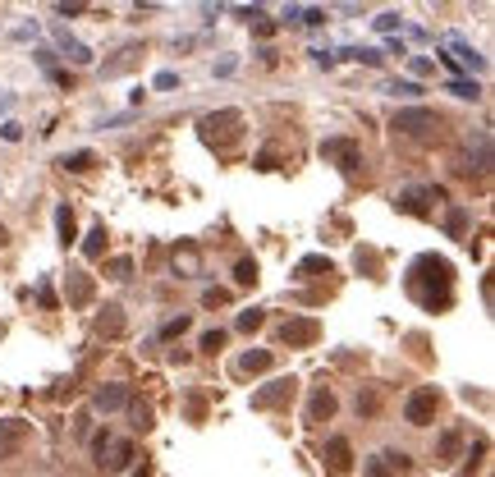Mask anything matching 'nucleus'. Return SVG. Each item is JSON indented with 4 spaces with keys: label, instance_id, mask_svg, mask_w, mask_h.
<instances>
[{
    "label": "nucleus",
    "instance_id": "aec40b11",
    "mask_svg": "<svg viewBox=\"0 0 495 477\" xmlns=\"http://www.w3.org/2000/svg\"><path fill=\"white\" fill-rule=\"evenodd\" d=\"M69 303L74 308L92 303V276H87V271H69Z\"/></svg>",
    "mask_w": 495,
    "mask_h": 477
},
{
    "label": "nucleus",
    "instance_id": "f3484780",
    "mask_svg": "<svg viewBox=\"0 0 495 477\" xmlns=\"http://www.w3.org/2000/svg\"><path fill=\"white\" fill-rule=\"evenodd\" d=\"M142 60V46L138 42H129V46H120V51H115V60H106V79H120V74H129L133 69V64H138Z\"/></svg>",
    "mask_w": 495,
    "mask_h": 477
},
{
    "label": "nucleus",
    "instance_id": "f257e3e1",
    "mask_svg": "<svg viewBox=\"0 0 495 477\" xmlns=\"http://www.w3.org/2000/svg\"><path fill=\"white\" fill-rule=\"evenodd\" d=\"M404 285H409V294L422 308H431V313L436 308H450V298H454V266L445 257H436V252H422V257L409 266Z\"/></svg>",
    "mask_w": 495,
    "mask_h": 477
},
{
    "label": "nucleus",
    "instance_id": "f8f14e48",
    "mask_svg": "<svg viewBox=\"0 0 495 477\" xmlns=\"http://www.w3.org/2000/svg\"><path fill=\"white\" fill-rule=\"evenodd\" d=\"M322 464H326L330 477H344L348 468H353V445H348L344 436H330L326 450H322Z\"/></svg>",
    "mask_w": 495,
    "mask_h": 477
},
{
    "label": "nucleus",
    "instance_id": "dca6fc26",
    "mask_svg": "<svg viewBox=\"0 0 495 477\" xmlns=\"http://www.w3.org/2000/svg\"><path fill=\"white\" fill-rule=\"evenodd\" d=\"M174 271H179L183 280H193V276H202V248L198 243H179V248H174Z\"/></svg>",
    "mask_w": 495,
    "mask_h": 477
},
{
    "label": "nucleus",
    "instance_id": "2eb2a0df",
    "mask_svg": "<svg viewBox=\"0 0 495 477\" xmlns=\"http://www.w3.org/2000/svg\"><path fill=\"white\" fill-rule=\"evenodd\" d=\"M335 408H339L335 391H330V386H317L312 399H307V422H330V417H335Z\"/></svg>",
    "mask_w": 495,
    "mask_h": 477
},
{
    "label": "nucleus",
    "instance_id": "423d86ee",
    "mask_svg": "<svg viewBox=\"0 0 495 477\" xmlns=\"http://www.w3.org/2000/svg\"><path fill=\"white\" fill-rule=\"evenodd\" d=\"M294 395H298L294 376H275V381H266L261 391H252V408H289Z\"/></svg>",
    "mask_w": 495,
    "mask_h": 477
},
{
    "label": "nucleus",
    "instance_id": "9b49d317",
    "mask_svg": "<svg viewBox=\"0 0 495 477\" xmlns=\"http://www.w3.org/2000/svg\"><path fill=\"white\" fill-rule=\"evenodd\" d=\"M445 46H450V55H440V60L450 64V69H472V74L487 69V55H477L468 42H463V37H454V33H450V37H445Z\"/></svg>",
    "mask_w": 495,
    "mask_h": 477
},
{
    "label": "nucleus",
    "instance_id": "a18cd8bd",
    "mask_svg": "<svg viewBox=\"0 0 495 477\" xmlns=\"http://www.w3.org/2000/svg\"><path fill=\"white\" fill-rule=\"evenodd\" d=\"M275 161H280V152H275V147H266V152L257 157V170H275Z\"/></svg>",
    "mask_w": 495,
    "mask_h": 477
},
{
    "label": "nucleus",
    "instance_id": "3c124183",
    "mask_svg": "<svg viewBox=\"0 0 495 477\" xmlns=\"http://www.w3.org/2000/svg\"><path fill=\"white\" fill-rule=\"evenodd\" d=\"M5 243H9V235H5V225H0V248H5Z\"/></svg>",
    "mask_w": 495,
    "mask_h": 477
},
{
    "label": "nucleus",
    "instance_id": "e433bc0d",
    "mask_svg": "<svg viewBox=\"0 0 495 477\" xmlns=\"http://www.w3.org/2000/svg\"><path fill=\"white\" fill-rule=\"evenodd\" d=\"M390 92H394V96H404V101H413V96H422V87H417V83H409V79H404V83L394 79V83H390Z\"/></svg>",
    "mask_w": 495,
    "mask_h": 477
},
{
    "label": "nucleus",
    "instance_id": "de8ad7c7",
    "mask_svg": "<svg viewBox=\"0 0 495 477\" xmlns=\"http://www.w3.org/2000/svg\"><path fill=\"white\" fill-rule=\"evenodd\" d=\"M312 55H317V64H326V69H330V64H335V60H339V55H335V51H312Z\"/></svg>",
    "mask_w": 495,
    "mask_h": 477
},
{
    "label": "nucleus",
    "instance_id": "ddd939ff",
    "mask_svg": "<svg viewBox=\"0 0 495 477\" xmlns=\"http://www.w3.org/2000/svg\"><path fill=\"white\" fill-rule=\"evenodd\" d=\"M426 202H445V189H404L399 198H394V207L409 211V216H431Z\"/></svg>",
    "mask_w": 495,
    "mask_h": 477
},
{
    "label": "nucleus",
    "instance_id": "393cba45",
    "mask_svg": "<svg viewBox=\"0 0 495 477\" xmlns=\"http://www.w3.org/2000/svg\"><path fill=\"white\" fill-rule=\"evenodd\" d=\"M106 252V225H96V230H87V239H83V257H101Z\"/></svg>",
    "mask_w": 495,
    "mask_h": 477
},
{
    "label": "nucleus",
    "instance_id": "c03bdc74",
    "mask_svg": "<svg viewBox=\"0 0 495 477\" xmlns=\"http://www.w3.org/2000/svg\"><path fill=\"white\" fill-rule=\"evenodd\" d=\"M409 69H413V74H431L436 60H426V55H409Z\"/></svg>",
    "mask_w": 495,
    "mask_h": 477
},
{
    "label": "nucleus",
    "instance_id": "58836bf2",
    "mask_svg": "<svg viewBox=\"0 0 495 477\" xmlns=\"http://www.w3.org/2000/svg\"><path fill=\"white\" fill-rule=\"evenodd\" d=\"M37 303H42V308H55V289H51V280H37Z\"/></svg>",
    "mask_w": 495,
    "mask_h": 477
},
{
    "label": "nucleus",
    "instance_id": "20e7f679",
    "mask_svg": "<svg viewBox=\"0 0 495 477\" xmlns=\"http://www.w3.org/2000/svg\"><path fill=\"white\" fill-rule=\"evenodd\" d=\"M436 413H440V391H436V386H417V391L404 399V422H413V427H431Z\"/></svg>",
    "mask_w": 495,
    "mask_h": 477
},
{
    "label": "nucleus",
    "instance_id": "4be33fe9",
    "mask_svg": "<svg viewBox=\"0 0 495 477\" xmlns=\"http://www.w3.org/2000/svg\"><path fill=\"white\" fill-rule=\"evenodd\" d=\"M459 445H463L459 427H450V432H440V441H436V459H440V464H454V454H459Z\"/></svg>",
    "mask_w": 495,
    "mask_h": 477
},
{
    "label": "nucleus",
    "instance_id": "6e6552de",
    "mask_svg": "<svg viewBox=\"0 0 495 477\" xmlns=\"http://www.w3.org/2000/svg\"><path fill=\"white\" fill-rule=\"evenodd\" d=\"M317 339H322V321L317 317H289L280 326V344H289V349H307Z\"/></svg>",
    "mask_w": 495,
    "mask_h": 477
},
{
    "label": "nucleus",
    "instance_id": "2f4dec72",
    "mask_svg": "<svg viewBox=\"0 0 495 477\" xmlns=\"http://www.w3.org/2000/svg\"><path fill=\"white\" fill-rule=\"evenodd\" d=\"M188 326H193V317H174V321H165V326H161V339H179Z\"/></svg>",
    "mask_w": 495,
    "mask_h": 477
},
{
    "label": "nucleus",
    "instance_id": "cd10ccee",
    "mask_svg": "<svg viewBox=\"0 0 495 477\" xmlns=\"http://www.w3.org/2000/svg\"><path fill=\"white\" fill-rule=\"evenodd\" d=\"M92 165H96V157H92V152H69V157L60 161V170H74V174H83V170H92Z\"/></svg>",
    "mask_w": 495,
    "mask_h": 477
},
{
    "label": "nucleus",
    "instance_id": "09e8293b",
    "mask_svg": "<svg viewBox=\"0 0 495 477\" xmlns=\"http://www.w3.org/2000/svg\"><path fill=\"white\" fill-rule=\"evenodd\" d=\"M9 106H14V96H9V92H0V111H9Z\"/></svg>",
    "mask_w": 495,
    "mask_h": 477
},
{
    "label": "nucleus",
    "instance_id": "9d476101",
    "mask_svg": "<svg viewBox=\"0 0 495 477\" xmlns=\"http://www.w3.org/2000/svg\"><path fill=\"white\" fill-rule=\"evenodd\" d=\"M28 436H33V422H28V417H5V422H0V459H14V454L23 450Z\"/></svg>",
    "mask_w": 495,
    "mask_h": 477
},
{
    "label": "nucleus",
    "instance_id": "0eeeda50",
    "mask_svg": "<svg viewBox=\"0 0 495 477\" xmlns=\"http://www.w3.org/2000/svg\"><path fill=\"white\" fill-rule=\"evenodd\" d=\"M413 473V459L404 450H381L363 464V477H409Z\"/></svg>",
    "mask_w": 495,
    "mask_h": 477
},
{
    "label": "nucleus",
    "instance_id": "1a4fd4ad",
    "mask_svg": "<svg viewBox=\"0 0 495 477\" xmlns=\"http://www.w3.org/2000/svg\"><path fill=\"white\" fill-rule=\"evenodd\" d=\"M322 157H326V161H335L344 174H353V170H358V161H363V147H358L353 138H326V142H322Z\"/></svg>",
    "mask_w": 495,
    "mask_h": 477
},
{
    "label": "nucleus",
    "instance_id": "c9c22d12",
    "mask_svg": "<svg viewBox=\"0 0 495 477\" xmlns=\"http://www.w3.org/2000/svg\"><path fill=\"white\" fill-rule=\"evenodd\" d=\"M225 339H229V335L216 326V330H207V335H202V349H207V354H216V349H225Z\"/></svg>",
    "mask_w": 495,
    "mask_h": 477
},
{
    "label": "nucleus",
    "instance_id": "a211bd4d",
    "mask_svg": "<svg viewBox=\"0 0 495 477\" xmlns=\"http://www.w3.org/2000/svg\"><path fill=\"white\" fill-rule=\"evenodd\" d=\"M55 46L64 51V60H74V64H92V51H87V46L69 33V28H55Z\"/></svg>",
    "mask_w": 495,
    "mask_h": 477
},
{
    "label": "nucleus",
    "instance_id": "39448f33",
    "mask_svg": "<svg viewBox=\"0 0 495 477\" xmlns=\"http://www.w3.org/2000/svg\"><path fill=\"white\" fill-rule=\"evenodd\" d=\"M133 459H138L133 441H124V436H96V464H101L106 473H120V468H129Z\"/></svg>",
    "mask_w": 495,
    "mask_h": 477
},
{
    "label": "nucleus",
    "instance_id": "72a5a7b5",
    "mask_svg": "<svg viewBox=\"0 0 495 477\" xmlns=\"http://www.w3.org/2000/svg\"><path fill=\"white\" fill-rule=\"evenodd\" d=\"M129 408H133V417H138L133 427H138V432H147V427H152V408L142 404V399H129Z\"/></svg>",
    "mask_w": 495,
    "mask_h": 477
},
{
    "label": "nucleus",
    "instance_id": "f704fd0d",
    "mask_svg": "<svg viewBox=\"0 0 495 477\" xmlns=\"http://www.w3.org/2000/svg\"><path fill=\"white\" fill-rule=\"evenodd\" d=\"M261 321H266V317H261V308H248V313H239L234 326H239V330H257Z\"/></svg>",
    "mask_w": 495,
    "mask_h": 477
},
{
    "label": "nucleus",
    "instance_id": "5701e85b",
    "mask_svg": "<svg viewBox=\"0 0 495 477\" xmlns=\"http://www.w3.org/2000/svg\"><path fill=\"white\" fill-rule=\"evenodd\" d=\"M96 335H124V313L120 308H101V317H96Z\"/></svg>",
    "mask_w": 495,
    "mask_h": 477
},
{
    "label": "nucleus",
    "instance_id": "8fccbe9b",
    "mask_svg": "<svg viewBox=\"0 0 495 477\" xmlns=\"http://www.w3.org/2000/svg\"><path fill=\"white\" fill-rule=\"evenodd\" d=\"M133 477H152V464H147V459H142V468H138V473H133Z\"/></svg>",
    "mask_w": 495,
    "mask_h": 477
},
{
    "label": "nucleus",
    "instance_id": "49530a36",
    "mask_svg": "<svg viewBox=\"0 0 495 477\" xmlns=\"http://www.w3.org/2000/svg\"><path fill=\"white\" fill-rule=\"evenodd\" d=\"M157 87H161V92H165V87H179V74H174V69H161L157 74Z\"/></svg>",
    "mask_w": 495,
    "mask_h": 477
},
{
    "label": "nucleus",
    "instance_id": "6ab92c4d",
    "mask_svg": "<svg viewBox=\"0 0 495 477\" xmlns=\"http://www.w3.org/2000/svg\"><path fill=\"white\" fill-rule=\"evenodd\" d=\"M266 367H271V349H248V354L234 363V372L239 376H257V372H266Z\"/></svg>",
    "mask_w": 495,
    "mask_h": 477
},
{
    "label": "nucleus",
    "instance_id": "79ce46f5",
    "mask_svg": "<svg viewBox=\"0 0 495 477\" xmlns=\"http://www.w3.org/2000/svg\"><path fill=\"white\" fill-rule=\"evenodd\" d=\"M376 266H381V257H376V252H363V248H358V271H372V276H376Z\"/></svg>",
    "mask_w": 495,
    "mask_h": 477
},
{
    "label": "nucleus",
    "instance_id": "f03ea898",
    "mask_svg": "<svg viewBox=\"0 0 495 477\" xmlns=\"http://www.w3.org/2000/svg\"><path fill=\"white\" fill-rule=\"evenodd\" d=\"M198 133H202V142H211L216 152H229L244 138V115L239 111H211V115L198 120Z\"/></svg>",
    "mask_w": 495,
    "mask_h": 477
},
{
    "label": "nucleus",
    "instance_id": "c85d7f7f",
    "mask_svg": "<svg viewBox=\"0 0 495 477\" xmlns=\"http://www.w3.org/2000/svg\"><path fill=\"white\" fill-rule=\"evenodd\" d=\"M344 55H348V60H363V64H381V60H385V55L376 51V46H348Z\"/></svg>",
    "mask_w": 495,
    "mask_h": 477
},
{
    "label": "nucleus",
    "instance_id": "412c9836",
    "mask_svg": "<svg viewBox=\"0 0 495 477\" xmlns=\"http://www.w3.org/2000/svg\"><path fill=\"white\" fill-rule=\"evenodd\" d=\"M294 276L298 280H326V276H335V266H330V257H303L294 266Z\"/></svg>",
    "mask_w": 495,
    "mask_h": 477
},
{
    "label": "nucleus",
    "instance_id": "473e14b6",
    "mask_svg": "<svg viewBox=\"0 0 495 477\" xmlns=\"http://www.w3.org/2000/svg\"><path fill=\"white\" fill-rule=\"evenodd\" d=\"M376 408H381V391H363V395H358V413H367V417H372Z\"/></svg>",
    "mask_w": 495,
    "mask_h": 477
},
{
    "label": "nucleus",
    "instance_id": "4468645a",
    "mask_svg": "<svg viewBox=\"0 0 495 477\" xmlns=\"http://www.w3.org/2000/svg\"><path fill=\"white\" fill-rule=\"evenodd\" d=\"M129 399H133L129 386H96V391H92V408H96V413H115V408H129Z\"/></svg>",
    "mask_w": 495,
    "mask_h": 477
},
{
    "label": "nucleus",
    "instance_id": "a19ab883",
    "mask_svg": "<svg viewBox=\"0 0 495 477\" xmlns=\"http://www.w3.org/2000/svg\"><path fill=\"white\" fill-rule=\"evenodd\" d=\"M298 23H307V28H322V23H326V9H303V14H298Z\"/></svg>",
    "mask_w": 495,
    "mask_h": 477
},
{
    "label": "nucleus",
    "instance_id": "37998d69",
    "mask_svg": "<svg viewBox=\"0 0 495 477\" xmlns=\"http://www.w3.org/2000/svg\"><path fill=\"white\" fill-rule=\"evenodd\" d=\"M110 276H120V280L133 276V262H129V257H110Z\"/></svg>",
    "mask_w": 495,
    "mask_h": 477
},
{
    "label": "nucleus",
    "instance_id": "a878e982",
    "mask_svg": "<svg viewBox=\"0 0 495 477\" xmlns=\"http://www.w3.org/2000/svg\"><path fill=\"white\" fill-rule=\"evenodd\" d=\"M445 92L463 96V101H477V96H482V87L472 83V79H450V83H445Z\"/></svg>",
    "mask_w": 495,
    "mask_h": 477
},
{
    "label": "nucleus",
    "instance_id": "7ed1b4c3",
    "mask_svg": "<svg viewBox=\"0 0 495 477\" xmlns=\"http://www.w3.org/2000/svg\"><path fill=\"white\" fill-rule=\"evenodd\" d=\"M390 129L404 133V138H436V133L445 129V120H440V111H431V106H404V111H394Z\"/></svg>",
    "mask_w": 495,
    "mask_h": 477
},
{
    "label": "nucleus",
    "instance_id": "4c0bfd02",
    "mask_svg": "<svg viewBox=\"0 0 495 477\" xmlns=\"http://www.w3.org/2000/svg\"><path fill=\"white\" fill-rule=\"evenodd\" d=\"M229 303V289H207L202 294V308H225Z\"/></svg>",
    "mask_w": 495,
    "mask_h": 477
},
{
    "label": "nucleus",
    "instance_id": "c756f323",
    "mask_svg": "<svg viewBox=\"0 0 495 477\" xmlns=\"http://www.w3.org/2000/svg\"><path fill=\"white\" fill-rule=\"evenodd\" d=\"M372 23H376V33H399L404 18H399V9H385V14H376Z\"/></svg>",
    "mask_w": 495,
    "mask_h": 477
},
{
    "label": "nucleus",
    "instance_id": "7c9ffc66",
    "mask_svg": "<svg viewBox=\"0 0 495 477\" xmlns=\"http://www.w3.org/2000/svg\"><path fill=\"white\" fill-rule=\"evenodd\" d=\"M234 280H239V285H257V262L244 257V262L234 266Z\"/></svg>",
    "mask_w": 495,
    "mask_h": 477
},
{
    "label": "nucleus",
    "instance_id": "ea45409f",
    "mask_svg": "<svg viewBox=\"0 0 495 477\" xmlns=\"http://www.w3.org/2000/svg\"><path fill=\"white\" fill-rule=\"evenodd\" d=\"M0 138H5V142H18V138H23V124H18V120H5V124H0Z\"/></svg>",
    "mask_w": 495,
    "mask_h": 477
},
{
    "label": "nucleus",
    "instance_id": "bb28decb",
    "mask_svg": "<svg viewBox=\"0 0 495 477\" xmlns=\"http://www.w3.org/2000/svg\"><path fill=\"white\" fill-rule=\"evenodd\" d=\"M55 230H60V243H74L79 230H74V211L69 207H55Z\"/></svg>",
    "mask_w": 495,
    "mask_h": 477
},
{
    "label": "nucleus",
    "instance_id": "b1692460",
    "mask_svg": "<svg viewBox=\"0 0 495 477\" xmlns=\"http://www.w3.org/2000/svg\"><path fill=\"white\" fill-rule=\"evenodd\" d=\"M445 230H450V239H463V235H468V207H459V202H454L450 216H445Z\"/></svg>",
    "mask_w": 495,
    "mask_h": 477
}]
</instances>
